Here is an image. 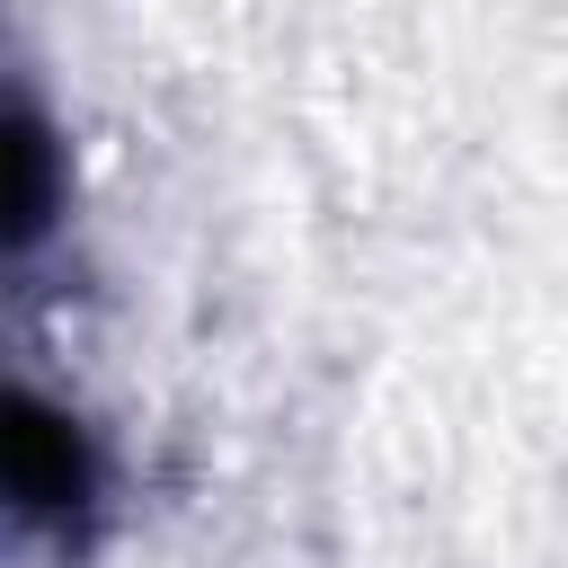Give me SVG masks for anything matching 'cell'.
I'll list each match as a JSON object with an SVG mask.
<instances>
[{"mask_svg": "<svg viewBox=\"0 0 568 568\" xmlns=\"http://www.w3.org/2000/svg\"><path fill=\"white\" fill-rule=\"evenodd\" d=\"M9 497H18V515L62 524V532L98 497V462H89L80 426L62 408H44L36 390H9Z\"/></svg>", "mask_w": 568, "mask_h": 568, "instance_id": "6da1fadb", "label": "cell"}, {"mask_svg": "<svg viewBox=\"0 0 568 568\" xmlns=\"http://www.w3.org/2000/svg\"><path fill=\"white\" fill-rule=\"evenodd\" d=\"M44 222H53V151H44L36 106H18V124H9V248H36Z\"/></svg>", "mask_w": 568, "mask_h": 568, "instance_id": "7a4b0ae2", "label": "cell"}]
</instances>
